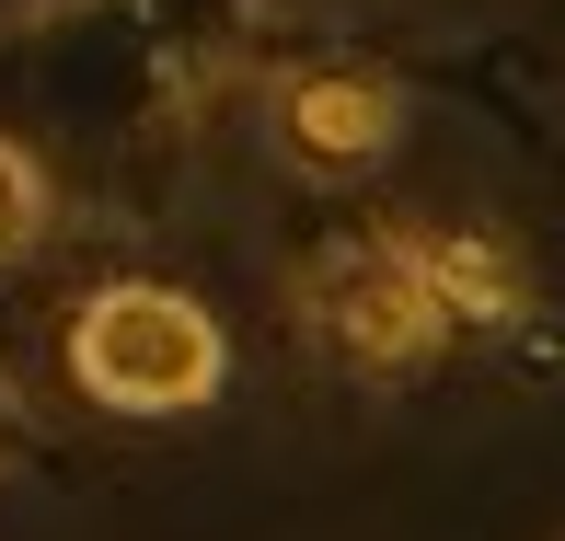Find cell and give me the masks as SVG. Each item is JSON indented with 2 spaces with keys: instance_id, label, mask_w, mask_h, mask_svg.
Wrapping results in <instances>:
<instances>
[{
  "instance_id": "6da1fadb",
  "label": "cell",
  "mask_w": 565,
  "mask_h": 541,
  "mask_svg": "<svg viewBox=\"0 0 565 541\" xmlns=\"http://www.w3.org/2000/svg\"><path fill=\"white\" fill-rule=\"evenodd\" d=\"M58 369L93 415L162 426V415H209L231 392V334H220L209 300L162 289V277H116V289H93L58 323Z\"/></svg>"
},
{
  "instance_id": "7a4b0ae2",
  "label": "cell",
  "mask_w": 565,
  "mask_h": 541,
  "mask_svg": "<svg viewBox=\"0 0 565 541\" xmlns=\"http://www.w3.org/2000/svg\"><path fill=\"white\" fill-rule=\"evenodd\" d=\"M312 323L335 334V357H358V369H427V357L450 346V312H439V289H427V266H416V230L347 242L335 266L312 277Z\"/></svg>"
},
{
  "instance_id": "3957f363",
  "label": "cell",
  "mask_w": 565,
  "mask_h": 541,
  "mask_svg": "<svg viewBox=\"0 0 565 541\" xmlns=\"http://www.w3.org/2000/svg\"><path fill=\"white\" fill-rule=\"evenodd\" d=\"M266 150L312 185H370L404 150V93L381 69H277L266 82Z\"/></svg>"
},
{
  "instance_id": "277c9868",
  "label": "cell",
  "mask_w": 565,
  "mask_h": 541,
  "mask_svg": "<svg viewBox=\"0 0 565 541\" xmlns=\"http://www.w3.org/2000/svg\"><path fill=\"white\" fill-rule=\"evenodd\" d=\"M416 266H427V289H439L450 334L531 323V253L508 242V230H416Z\"/></svg>"
},
{
  "instance_id": "5b68a950",
  "label": "cell",
  "mask_w": 565,
  "mask_h": 541,
  "mask_svg": "<svg viewBox=\"0 0 565 541\" xmlns=\"http://www.w3.org/2000/svg\"><path fill=\"white\" fill-rule=\"evenodd\" d=\"M46 230H58V185H46V162L23 139H0V266H23Z\"/></svg>"
},
{
  "instance_id": "8992f818",
  "label": "cell",
  "mask_w": 565,
  "mask_h": 541,
  "mask_svg": "<svg viewBox=\"0 0 565 541\" xmlns=\"http://www.w3.org/2000/svg\"><path fill=\"white\" fill-rule=\"evenodd\" d=\"M23 450H35V403L0 380V473H23Z\"/></svg>"
}]
</instances>
